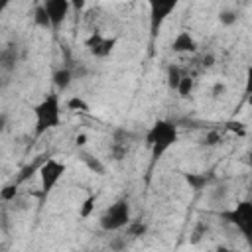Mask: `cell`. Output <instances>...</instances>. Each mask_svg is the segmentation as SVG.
Instances as JSON below:
<instances>
[{"label": "cell", "mask_w": 252, "mask_h": 252, "mask_svg": "<svg viewBox=\"0 0 252 252\" xmlns=\"http://www.w3.org/2000/svg\"><path fill=\"white\" fill-rule=\"evenodd\" d=\"M177 126L169 120H156L150 130L146 132V146L150 148V154H152V161H158L161 159V156L177 144Z\"/></svg>", "instance_id": "6da1fadb"}, {"label": "cell", "mask_w": 252, "mask_h": 252, "mask_svg": "<svg viewBox=\"0 0 252 252\" xmlns=\"http://www.w3.org/2000/svg\"><path fill=\"white\" fill-rule=\"evenodd\" d=\"M33 118H35V138L43 136L45 132L57 128L61 124V100H59V94L57 93H49L45 94L33 108Z\"/></svg>", "instance_id": "7a4b0ae2"}, {"label": "cell", "mask_w": 252, "mask_h": 252, "mask_svg": "<svg viewBox=\"0 0 252 252\" xmlns=\"http://www.w3.org/2000/svg\"><path fill=\"white\" fill-rule=\"evenodd\" d=\"M219 217L236 226L240 234L246 238V242L252 246V201H240L232 209L222 211Z\"/></svg>", "instance_id": "3957f363"}, {"label": "cell", "mask_w": 252, "mask_h": 252, "mask_svg": "<svg viewBox=\"0 0 252 252\" xmlns=\"http://www.w3.org/2000/svg\"><path fill=\"white\" fill-rule=\"evenodd\" d=\"M132 220H130V203L126 199H118L114 201L100 217L98 224L102 230L106 232H112V230H120L124 226H128Z\"/></svg>", "instance_id": "277c9868"}, {"label": "cell", "mask_w": 252, "mask_h": 252, "mask_svg": "<svg viewBox=\"0 0 252 252\" xmlns=\"http://www.w3.org/2000/svg\"><path fill=\"white\" fill-rule=\"evenodd\" d=\"M65 163L63 161H59V159H55V158H47L41 165H39V169H37V173H39V181H41V195H49L51 191H53V187L59 183V179L63 177V173H65Z\"/></svg>", "instance_id": "5b68a950"}, {"label": "cell", "mask_w": 252, "mask_h": 252, "mask_svg": "<svg viewBox=\"0 0 252 252\" xmlns=\"http://www.w3.org/2000/svg\"><path fill=\"white\" fill-rule=\"evenodd\" d=\"M177 8L175 0H154L150 2V35L156 37L159 33L161 24L167 20V16Z\"/></svg>", "instance_id": "8992f818"}, {"label": "cell", "mask_w": 252, "mask_h": 252, "mask_svg": "<svg viewBox=\"0 0 252 252\" xmlns=\"http://www.w3.org/2000/svg\"><path fill=\"white\" fill-rule=\"evenodd\" d=\"M47 16H49V22H51V30H59L61 24L67 20L69 16V10H71V2L69 0H45L41 2Z\"/></svg>", "instance_id": "52a82bcc"}, {"label": "cell", "mask_w": 252, "mask_h": 252, "mask_svg": "<svg viewBox=\"0 0 252 252\" xmlns=\"http://www.w3.org/2000/svg\"><path fill=\"white\" fill-rule=\"evenodd\" d=\"M114 43H116L114 37H104L98 32H94L93 35H89L87 41H85V45L89 47V51L94 57H106V55H110L112 49H114Z\"/></svg>", "instance_id": "ba28073f"}, {"label": "cell", "mask_w": 252, "mask_h": 252, "mask_svg": "<svg viewBox=\"0 0 252 252\" xmlns=\"http://www.w3.org/2000/svg\"><path fill=\"white\" fill-rule=\"evenodd\" d=\"M171 51L173 53H195L197 51V41L187 30H181L171 41Z\"/></svg>", "instance_id": "9c48e42d"}, {"label": "cell", "mask_w": 252, "mask_h": 252, "mask_svg": "<svg viewBox=\"0 0 252 252\" xmlns=\"http://www.w3.org/2000/svg\"><path fill=\"white\" fill-rule=\"evenodd\" d=\"M51 79H53V85H55L59 91H65V89L71 85V81H73V73H71L69 69H57Z\"/></svg>", "instance_id": "30bf717a"}, {"label": "cell", "mask_w": 252, "mask_h": 252, "mask_svg": "<svg viewBox=\"0 0 252 252\" xmlns=\"http://www.w3.org/2000/svg\"><path fill=\"white\" fill-rule=\"evenodd\" d=\"M183 177L193 191H201L209 183V175H205V173H183Z\"/></svg>", "instance_id": "8fae6325"}, {"label": "cell", "mask_w": 252, "mask_h": 252, "mask_svg": "<svg viewBox=\"0 0 252 252\" xmlns=\"http://www.w3.org/2000/svg\"><path fill=\"white\" fill-rule=\"evenodd\" d=\"M33 24L41 30H51V22H49V16L43 8V4H37L35 10H33Z\"/></svg>", "instance_id": "7c38bea8"}, {"label": "cell", "mask_w": 252, "mask_h": 252, "mask_svg": "<svg viewBox=\"0 0 252 252\" xmlns=\"http://www.w3.org/2000/svg\"><path fill=\"white\" fill-rule=\"evenodd\" d=\"M181 79H183L181 69H179L177 65H169V67H167V87H169L171 91H177Z\"/></svg>", "instance_id": "4fadbf2b"}, {"label": "cell", "mask_w": 252, "mask_h": 252, "mask_svg": "<svg viewBox=\"0 0 252 252\" xmlns=\"http://www.w3.org/2000/svg\"><path fill=\"white\" fill-rule=\"evenodd\" d=\"M94 203H96V195H89V197L81 203V207H79V217H81V219H89L91 213H93V209H94Z\"/></svg>", "instance_id": "5bb4252c"}, {"label": "cell", "mask_w": 252, "mask_h": 252, "mask_svg": "<svg viewBox=\"0 0 252 252\" xmlns=\"http://www.w3.org/2000/svg\"><path fill=\"white\" fill-rule=\"evenodd\" d=\"M191 91H193V79L189 75H183V79H181V83L177 87V93H179L181 98H187L191 94Z\"/></svg>", "instance_id": "9a60e30c"}, {"label": "cell", "mask_w": 252, "mask_h": 252, "mask_svg": "<svg viewBox=\"0 0 252 252\" xmlns=\"http://www.w3.org/2000/svg\"><path fill=\"white\" fill-rule=\"evenodd\" d=\"M219 22H220L222 26H234V24L238 22V14L232 12V10H222V12L219 14Z\"/></svg>", "instance_id": "2e32d148"}, {"label": "cell", "mask_w": 252, "mask_h": 252, "mask_svg": "<svg viewBox=\"0 0 252 252\" xmlns=\"http://www.w3.org/2000/svg\"><path fill=\"white\" fill-rule=\"evenodd\" d=\"M81 159L89 165V169H93V171H96V173H104V165H102L96 158H91L89 154H83V156H81Z\"/></svg>", "instance_id": "e0dca14e"}, {"label": "cell", "mask_w": 252, "mask_h": 252, "mask_svg": "<svg viewBox=\"0 0 252 252\" xmlns=\"http://www.w3.org/2000/svg\"><path fill=\"white\" fill-rule=\"evenodd\" d=\"M67 108H69V110H83V112H85V110H89V104H87L81 96H71V98L67 100Z\"/></svg>", "instance_id": "ac0fdd59"}, {"label": "cell", "mask_w": 252, "mask_h": 252, "mask_svg": "<svg viewBox=\"0 0 252 252\" xmlns=\"http://www.w3.org/2000/svg\"><path fill=\"white\" fill-rule=\"evenodd\" d=\"M146 230H148V226H146L144 222H130V224H128V232H130L132 236H144Z\"/></svg>", "instance_id": "d6986e66"}, {"label": "cell", "mask_w": 252, "mask_h": 252, "mask_svg": "<svg viewBox=\"0 0 252 252\" xmlns=\"http://www.w3.org/2000/svg\"><path fill=\"white\" fill-rule=\"evenodd\" d=\"M16 185H6L2 191H0V197H2V201H12L14 197H16Z\"/></svg>", "instance_id": "ffe728a7"}, {"label": "cell", "mask_w": 252, "mask_h": 252, "mask_svg": "<svg viewBox=\"0 0 252 252\" xmlns=\"http://www.w3.org/2000/svg\"><path fill=\"white\" fill-rule=\"evenodd\" d=\"M244 94L250 96L252 94V65H248L246 69V83H244Z\"/></svg>", "instance_id": "44dd1931"}, {"label": "cell", "mask_w": 252, "mask_h": 252, "mask_svg": "<svg viewBox=\"0 0 252 252\" xmlns=\"http://www.w3.org/2000/svg\"><path fill=\"white\" fill-rule=\"evenodd\" d=\"M75 144H77V146H85V144H87V134H79V136L75 138Z\"/></svg>", "instance_id": "7402d4cb"}, {"label": "cell", "mask_w": 252, "mask_h": 252, "mask_svg": "<svg viewBox=\"0 0 252 252\" xmlns=\"http://www.w3.org/2000/svg\"><path fill=\"white\" fill-rule=\"evenodd\" d=\"M213 61H215V57H213V55L203 57V65H205V67H211V65H213Z\"/></svg>", "instance_id": "603a6c76"}, {"label": "cell", "mask_w": 252, "mask_h": 252, "mask_svg": "<svg viewBox=\"0 0 252 252\" xmlns=\"http://www.w3.org/2000/svg\"><path fill=\"white\" fill-rule=\"evenodd\" d=\"M248 167H250V177H252V150L248 152Z\"/></svg>", "instance_id": "cb8c5ba5"}, {"label": "cell", "mask_w": 252, "mask_h": 252, "mask_svg": "<svg viewBox=\"0 0 252 252\" xmlns=\"http://www.w3.org/2000/svg\"><path fill=\"white\" fill-rule=\"evenodd\" d=\"M215 252H232V250H228L226 246H217V250Z\"/></svg>", "instance_id": "d4e9b609"}, {"label": "cell", "mask_w": 252, "mask_h": 252, "mask_svg": "<svg viewBox=\"0 0 252 252\" xmlns=\"http://www.w3.org/2000/svg\"><path fill=\"white\" fill-rule=\"evenodd\" d=\"M246 100H248V104L252 106V94H250V96H246Z\"/></svg>", "instance_id": "484cf974"}]
</instances>
